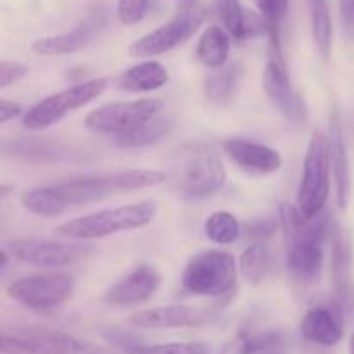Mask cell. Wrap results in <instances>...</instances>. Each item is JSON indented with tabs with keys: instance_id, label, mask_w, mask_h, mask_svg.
<instances>
[{
	"instance_id": "10",
	"label": "cell",
	"mask_w": 354,
	"mask_h": 354,
	"mask_svg": "<svg viewBox=\"0 0 354 354\" xmlns=\"http://www.w3.org/2000/svg\"><path fill=\"white\" fill-rule=\"evenodd\" d=\"M162 111V102L158 99H137L121 100L100 106L88 113L85 118L86 128L97 133L113 135L114 138L133 131L159 116Z\"/></svg>"
},
{
	"instance_id": "4",
	"label": "cell",
	"mask_w": 354,
	"mask_h": 354,
	"mask_svg": "<svg viewBox=\"0 0 354 354\" xmlns=\"http://www.w3.org/2000/svg\"><path fill=\"white\" fill-rule=\"evenodd\" d=\"M330 175L328 135L315 130L308 144L299 189H297L296 207L303 223L325 211V204L330 196Z\"/></svg>"
},
{
	"instance_id": "24",
	"label": "cell",
	"mask_w": 354,
	"mask_h": 354,
	"mask_svg": "<svg viewBox=\"0 0 354 354\" xmlns=\"http://www.w3.org/2000/svg\"><path fill=\"white\" fill-rule=\"evenodd\" d=\"M197 59L211 69L223 68L230 55V35L221 26H209L199 38Z\"/></svg>"
},
{
	"instance_id": "7",
	"label": "cell",
	"mask_w": 354,
	"mask_h": 354,
	"mask_svg": "<svg viewBox=\"0 0 354 354\" xmlns=\"http://www.w3.org/2000/svg\"><path fill=\"white\" fill-rule=\"evenodd\" d=\"M107 86H109V80L100 76V78L86 80V82L68 86L61 92L52 93L24 113V128L31 131L45 130V128L59 123L73 111L88 106L90 102H93L97 97L106 92Z\"/></svg>"
},
{
	"instance_id": "36",
	"label": "cell",
	"mask_w": 354,
	"mask_h": 354,
	"mask_svg": "<svg viewBox=\"0 0 354 354\" xmlns=\"http://www.w3.org/2000/svg\"><path fill=\"white\" fill-rule=\"evenodd\" d=\"M342 26L349 40H354V0H339Z\"/></svg>"
},
{
	"instance_id": "16",
	"label": "cell",
	"mask_w": 354,
	"mask_h": 354,
	"mask_svg": "<svg viewBox=\"0 0 354 354\" xmlns=\"http://www.w3.org/2000/svg\"><path fill=\"white\" fill-rule=\"evenodd\" d=\"M301 335L308 342L334 348L344 337V317L337 303L313 306L304 313L299 324Z\"/></svg>"
},
{
	"instance_id": "5",
	"label": "cell",
	"mask_w": 354,
	"mask_h": 354,
	"mask_svg": "<svg viewBox=\"0 0 354 354\" xmlns=\"http://www.w3.org/2000/svg\"><path fill=\"white\" fill-rule=\"evenodd\" d=\"M237 261L225 249H207L189 259L182 273V287L192 296L221 297L237 286Z\"/></svg>"
},
{
	"instance_id": "20",
	"label": "cell",
	"mask_w": 354,
	"mask_h": 354,
	"mask_svg": "<svg viewBox=\"0 0 354 354\" xmlns=\"http://www.w3.org/2000/svg\"><path fill=\"white\" fill-rule=\"evenodd\" d=\"M3 152L21 161L48 165V162H66L78 158V151L61 142L44 140V138H19L3 144Z\"/></svg>"
},
{
	"instance_id": "30",
	"label": "cell",
	"mask_w": 354,
	"mask_h": 354,
	"mask_svg": "<svg viewBox=\"0 0 354 354\" xmlns=\"http://www.w3.org/2000/svg\"><path fill=\"white\" fill-rule=\"evenodd\" d=\"M216 10L228 35L239 41L244 40V24L248 10L242 7L241 0H216Z\"/></svg>"
},
{
	"instance_id": "23",
	"label": "cell",
	"mask_w": 354,
	"mask_h": 354,
	"mask_svg": "<svg viewBox=\"0 0 354 354\" xmlns=\"http://www.w3.org/2000/svg\"><path fill=\"white\" fill-rule=\"evenodd\" d=\"M242 82V66L239 62H230L223 68L213 69L211 75L204 80V95L209 102L216 106H227L237 93Z\"/></svg>"
},
{
	"instance_id": "32",
	"label": "cell",
	"mask_w": 354,
	"mask_h": 354,
	"mask_svg": "<svg viewBox=\"0 0 354 354\" xmlns=\"http://www.w3.org/2000/svg\"><path fill=\"white\" fill-rule=\"evenodd\" d=\"M211 348L204 342H166V344H142L130 354H209Z\"/></svg>"
},
{
	"instance_id": "11",
	"label": "cell",
	"mask_w": 354,
	"mask_h": 354,
	"mask_svg": "<svg viewBox=\"0 0 354 354\" xmlns=\"http://www.w3.org/2000/svg\"><path fill=\"white\" fill-rule=\"evenodd\" d=\"M75 292V279L68 273L33 275L12 282L7 296L30 310L45 311L69 301Z\"/></svg>"
},
{
	"instance_id": "19",
	"label": "cell",
	"mask_w": 354,
	"mask_h": 354,
	"mask_svg": "<svg viewBox=\"0 0 354 354\" xmlns=\"http://www.w3.org/2000/svg\"><path fill=\"white\" fill-rule=\"evenodd\" d=\"M328 151H330V166L335 183V197L341 209L349 206L351 199V166H349L348 145H346L342 120L337 109L330 113L328 124Z\"/></svg>"
},
{
	"instance_id": "2",
	"label": "cell",
	"mask_w": 354,
	"mask_h": 354,
	"mask_svg": "<svg viewBox=\"0 0 354 354\" xmlns=\"http://www.w3.org/2000/svg\"><path fill=\"white\" fill-rule=\"evenodd\" d=\"M169 165L168 182L189 203L214 196L227 183L220 151L207 142H187L176 149Z\"/></svg>"
},
{
	"instance_id": "15",
	"label": "cell",
	"mask_w": 354,
	"mask_h": 354,
	"mask_svg": "<svg viewBox=\"0 0 354 354\" xmlns=\"http://www.w3.org/2000/svg\"><path fill=\"white\" fill-rule=\"evenodd\" d=\"M161 273L152 265L142 263L131 268L124 277L107 289L104 303L118 308H130L145 303L158 292Z\"/></svg>"
},
{
	"instance_id": "1",
	"label": "cell",
	"mask_w": 354,
	"mask_h": 354,
	"mask_svg": "<svg viewBox=\"0 0 354 354\" xmlns=\"http://www.w3.org/2000/svg\"><path fill=\"white\" fill-rule=\"evenodd\" d=\"M165 182H168V175L159 169H127V171L83 176L57 185L31 189L23 194L21 203L31 214L54 218L71 207L99 203L131 190L158 187Z\"/></svg>"
},
{
	"instance_id": "31",
	"label": "cell",
	"mask_w": 354,
	"mask_h": 354,
	"mask_svg": "<svg viewBox=\"0 0 354 354\" xmlns=\"http://www.w3.org/2000/svg\"><path fill=\"white\" fill-rule=\"evenodd\" d=\"M254 2L268 24L270 40H280V28L289 9V0H254Z\"/></svg>"
},
{
	"instance_id": "9",
	"label": "cell",
	"mask_w": 354,
	"mask_h": 354,
	"mask_svg": "<svg viewBox=\"0 0 354 354\" xmlns=\"http://www.w3.org/2000/svg\"><path fill=\"white\" fill-rule=\"evenodd\" d=\"M0 349L2 354H114L93 342L47 328L3 332Z\"/></svg>"
},
{
	"instance_id": "6",
	"label": "cell",
	"mask_w": 354,
	"mask_h": 354,
	"mask_svg": "<svg viewBox=\"0 0 354 354\" xmlns=\"http://www.w3.org/2000/svg\"><path fill=\"white\" fill-rule=\"evenodd\" d=\"M206 19V10L199 0H178L176 12L168 23L161 24L130 45L131 57H156L173 50L197 33Z\"/></svg>"
},
{
	"instance_id": "17",
	"label": "cell",
	"mask_w": 354,
	"mask_h": 354,
	"mask_svg": "<svg viewBox=\"0 0 354 354\" xmlns=\"http://www.w3.org/2000/svg\"><path fill=\"white\" fill-rule=\"evenodd\" d=\"M223 152L239 168L252 175H273L283 165L282 154L277 149L244 138L225 140Z\"/></svg>"
},
{
	"instance_id": "22",
	"label": "cell",
	"mask_w": 354,
	"mask_h": 354,
	"mask_svg": "<svg viewBox=\"0 0 354 354\" xmlns=\"http://www.w3.org/2000/svg\"><path fill=\"white\" fill-rule=\"evenodd\" d=\"M332 275L337 294L342 299H348L351 292L353 273V248L351 241L341 227L332 228Z\"/></svg>"
},
{
	"instance_id": "21",
	"label": "cell",
	"mask_w": 354,
	"mask_h": 354,
	"mask_svg": "<svg viewBox=\"0 0 354 354\" xmlns=\"http://www.w3.org/2000/svg\"><path fill=\"white\" fill-rule=\"evenodd\" d=\"M169 82V73L161 62L144 61L131 66L121 75L120 86L127 92L145 93L154 92Z\"/></svg>"
},
{
	"instance_id": "3",
	"label": "cell",
	"mask_w": 354,
	"mask_h": 354,
	"mask_svg": "<svg viewBox=\"0 0 354 354\" xmlns=\"http://www.w3.org/2000/svg\"><path fill=\"white\" fill-rule=\"evenodd\" d=\"M156 214H158V204L152 201H142V203L83 214L75 220L61 223L55 232L69 241H93V239H104L121 232L147 227L152 223Z\"/></svg>"
},
{
	"instance_id": "34",
	"label": "cell",
	"mask_w": 354,
	"mask_h": 354,
	"mask_svg": "<svg viewBox=\"0 0 354 354\" xmlns=\"http://www.w3.org/2000/svg\"><path fill=\"white\" fill-rule=\"evenodd\" d=\"M28 66L19 61H2L0 62V88L6 90L9 86L19 83L28 75Z\"/></svg>"
},
{
	"instance_id": "35",
	"label": "cell",
	"mask_w": 354,
	"mask_h": 354,
	"mask_svg": "<svg viewBox=\"0 0 354 354\" xmlns=\"http://www.w3.org/2000/svg\"><path fill=\"white\" fill-rule=\"evenodd\" d=\"M106 339L111 342V344L120 348L121 351H124L127 354L135 351L138 346H142V342L138 341L137 335L128 334V332H123V330H109L106 334Z\"/></svg>"
},
{
	"instance_id": "39",
	"label": "cell",
	"mask_w": 354,
	"mask_h": 354,
	"mask_svg": "<svg viewBox=\"0 0 354 354\" xmlns=\"http://www.w3.org/2000/svg\"><path fill=\"white\" fill-rule=\"evenodd\" d=\"M349 354H354V330L351 335V341H349Z\"/></svg>"
},
{
	"instance_id": "28",
	"label": "cell",
	"mask_w": 354,
	"mask_h": 354,
	"mask_svg": "<svg viewBox=\"0 0 354 354\" xmlns=\"http://www.w3.org/2000/svg\"><path fill=\"white\" fill-rule=\"evenodd\" d=\"M204 234L218 245L234 244L241 237V223L228 211H216L204 221Z\"/></svg>"
},
{
	"instance_id": "18",
	"label": "cell",
	"mask_w": 354,
	"mask_h": 354,
	"mask_svg": "<svg viewBox=\"0 0 354 354\" xmlns=\"http://www.w3.org/2000/svg\"><path fill=\"white\" fill-rule=\"evenodd\" d=\"M102 26L104 17L97 12L93 16L86 17L83 23H80L73 30L66 31V33L37 38L31 44V50L37 55H45V57L75 54V52H80L85 47H88L93 38L102 30Z\"/></svg>"
},
{
	"instance_id": "8",
	"label": "cell",
	"mask_w": 354,
	"mask_h": 354,
	"mask_svg": "<svg viewBox=\"0 0 354 354\" xmlns=\"http://www.w3.org/2000/svg\"><path fill=\"white\" fill-rule=\"evenodd\" d=\"M330 230L325 211L287 235V266L296 279L310 282L320 277L324 268V242Z\"/></svg>"
},
{
	"instance_id": "27",
	"label": "cell",
	"mask_w": 354,
	"mask_h": 354,
	"mask_svg": "<svg viewBox=\"0 0 354 354\" xmlns=\"http://www.w3.org/2000/svg\"><path fill=\"white\" fill-rule=\"evenodd\" d=\"M282 344L279 332H258V334H242L235 341L228 342L218 354H261Z\"/></svg>"
},
{
	"instance_id": "14",
	"label": "cell",
	"mask_w": 354,
	"mask_h": 354,
	"mask_svg": "<svg viewBox=\"0 0 354 354\" xmlns=\"http://www.w3.org/2000/svg\"><path fill=\"white\" fill-rule=\"evenodd\" d=\"M218 317L213 308L189 306V304H173L140 310L128 317V324L135 328H183L201 327Z\"/></svg>"
},
{
	"instance_id": "13",
	"label": "cell",
	"mask_w": 354,
	"mask_h": 354,
	"mask_svg": "<svg viewBox=\"0 0 354 354\" xmlns=\"http://www.w3.org/2000/svg\"><path fill=\"white\" fill-rule=\"evenodd\" d=\"M263 86L268 99L283 118L294 123L306 120V104L290 82L282 54V41H270L268 61L263 73Z\"/></svg>"
},
{
	"instance_id": "37",
	"label": "cell",
	"mask_w": 354,
	"mask_h": 354,
	"mask_svg": "<svg viewBox=\"0 0 354 354\" xmlns=\"http://www.w3.org/2000/svg\"><path fill=\"white\" fill-rule=\"evenodd\" d=\"M21 113H23V106H21V104L7 99L0 100V123L2 124L14 120V118H17Z\"/></svg>"
},
{
	"instance_id": "12",
	"label": "cell",
	"mask_w": 354,
	"mask_h": 354,
	"mask_svg": "<svg viewBox=\"0 0 354 354\" xmlns=\"http://www.w3.org/2000/svg\"><path fill=\"white\" fill-rule=\"evenodd\" d=\"M10 258L41 268H61L75 265L88 256L92 245L80 241H45V239H17L6 245Z\"/></svg>"
},
{
	"instance_id": "33",
	"label": "cell",
	"mask_w": 354,
	"mask_h": 354,
	"mask_svg": "<svg viewBox=\"0 0 354 354\" xmlns=\"http://www.w3.org/2000/svg\"><path fill=\"white\" fill-rule=\"evenodd\" d=\"M149 10V0H118V19L124 26L140 23Z\"/></svg>"
},
{
	"instance_id": "29",
	"label": "cell",
	"mask_w": 354,
	"mask_h": 354,
	"mask_svg": "<svg viewBox=\"0 0 354 354\" xmlns=\"http://www.w3.org/2000/svg\"><path fill=\"white\" fill-rule=\"evenodd\" d=\"M311 30L315 44L324 59H328L332 52V19L327 0H311Z\"/></svg>"
},
{
	"instance_id": "38",
	"label": "cell",
	"mask_w": 354,
	"mask_h": 354,
	"mask_svg": "<svg viewBox=\"0 0 354 354\" xmlns=\"http://www.w3.org/2000/svg\"><path fill=\"white\" fill-rule=\"evenodd\" d=\"M251 235H256V237H263V235H270L273 230H275V225L272 221H256L251 227H248Z\"/></svg>"
},
{
	"instance_id": "26",
	"label": "cell",
	"mask_w": 354,
	"mask_h": 354,
	"mask_svg": "<svg viewBox=\"0 0 354 354\" xmlns=\"http://www.w3.org/2000/svg\"><path fill=\"white\" fill-rule=\"evenodd\" d=\"M239 268L251 286H259L272 270V252L265 244L249 245L239 259Z\"/></svg>"
},
{
	"instance_id": "25",
	"label": "cell",
	"mask_w": 354,
	"mask_h": 354,
	"mask_svg": "<svg viewBox=\"0 0 354 354\" xmlns=\"http://www.w3.org/2000/svg\"><path fill=\"white\" fill-rule=\"evenodd\" d=\"M173 130V121L168 118L156 116L151 121L144 123L142 127L135 128L133 131L121 137L114 138L118 147L121 149H140L149 147L152 144H158L162 138L168 137L169 131Z\"/></svg>"
}]
</instances>
